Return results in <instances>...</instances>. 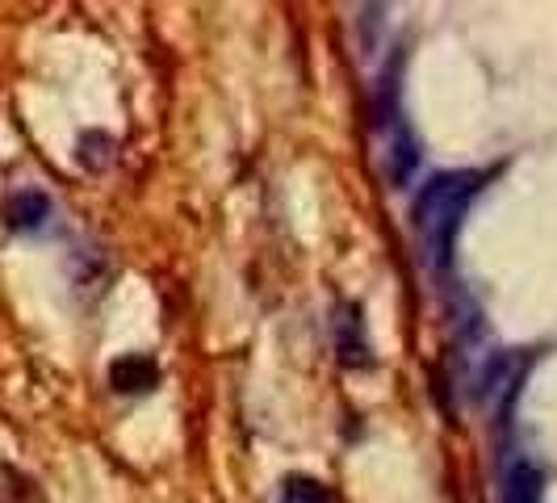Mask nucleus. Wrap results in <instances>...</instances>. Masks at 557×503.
Returning <instances> with one entry per match:
<instances>
[{"mask_svg": "<svg viewBox=\"0 0 557 503\" xmlns=\"http://www.w3.org/2000/svg\"><path fill=\"white\" fill-rule=\"evenodd\" d=\"M486 185V172H436L416 197L411 223H416L419 260L432 273H448L453 248H457V231L466 223L474 197Z\"/></svg>", "mask_w": 557, "mask_h": 503, "instance_id": "f257e3e1", "label": "nucleus"}, {"mask_svg": "<svg viewBox=\"0 0 557 503\" xmlns=\"http://www.w3.org/2000/svg\"><path fill=\"white\" fill-rule=\"evenodd\" d=\"M419 172V147L416 135L403 126V118H391V131H386V176L394 185H411Z\"/></svg>", "mask_w": 557, "mask_h": 503, "instance_id": "f03ea898", "label": "nucleus"}, {"mask_svg": "<svg viewBox=\"0 0 557 503\" xmlns=\"http://www.w3.org/2000/svg\"><path fill=\"white\" fill-rule=\"evenodd\" d=\"M51 219V197L42 189H17L4 197V226L9 231H38Z\"/></svg>", "mask_w": 557, "mask_h": 503, "instance_id": "7ed1b4c3", "label": "nucleus"}, {"mask_svg": "<svg viewBox=\"0 0 557 503\" xmlns=\"http://www.w3.org/2000/svg\"><path fill=\"white\" fill-rule=\"evenodd\" d=\"M335 344H339V361L344 365H369V340H364V323L357 307L335 310Z\"/></svg>", "mask_w": 557, "mask_h": 503, "instance_id": "20e7f679", "label": "nucleus"}, {"mask_svg": "<svg viewBox=\"0 0 557 503\" xmlns=\"http://www.w3.org/2000/svg\"><path fill=\"white\" fill-rule=\"evenodd\" d=\"M110 382H113V391L139 394V391H151V387L160 382V369H156V361H151V357L135 353V357H122V361H113Z\"/></svg>", "mask_w": 557, "mask_h": 503, "instance_id": "39448f33", "label": "nucleus"}, {"mask_svg": "<svg viewBox=\"0 0 557 503\" xmlns=\"http://www.w3.org/2000/svg\"><path fill=\"white\" fill-rule=\"evenodd\" d=\"M281 503H332V491L307 475H289L281 482Z\"/></svg>", "mask_w": 557, "mask_h": 503, "instance_id": "423d86ee", "label": "nucleus"}]
</instances>
